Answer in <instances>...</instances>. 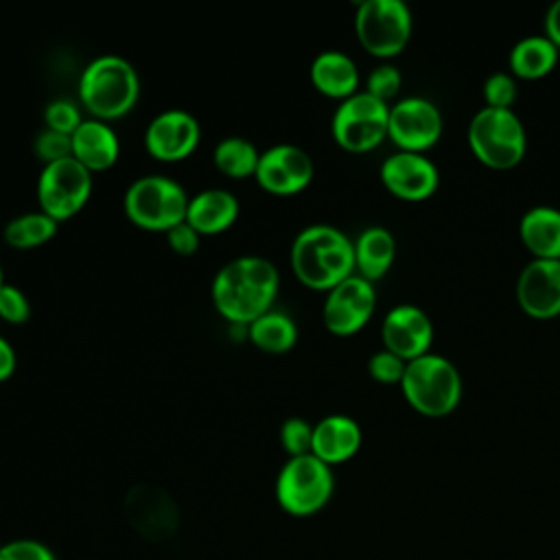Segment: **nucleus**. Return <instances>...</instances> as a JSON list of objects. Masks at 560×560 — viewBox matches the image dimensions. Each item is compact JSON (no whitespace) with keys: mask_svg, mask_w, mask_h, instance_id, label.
Masks as SVG:
<instances>
[{"mask_svg":"<svg viewBox=\"0 0 560 560\" xmlns=\"http://www.w3.org/2000/svg\"><path fill=\"white\" fill-rule=\"evenodd\" d=\"M280 284L278 269L260 256H238L225 262L212 280L217 311L236 326H249L271 311Z\"/></svg>","mask_w":560,"mask_h":560,"instance_id":"obj_1","label":"nucleus"},{"mask_svg":"<svg viewBox=\"0 0 560 560\" xmlns=\"http://www.w3.org/2000/svg\"><path fill=\"white\" fill-rule=\"evenodd\" d=\"M291 267L302 284L330 291L352 276L354 243L332 225H308L291 245Z\"/></svg>","mask_w":560,"mask_h":560,"instance_id":"obj_2","label":"nucleus"},{"mask_svg":"<svg viewBox=\"0 0 560 560\" xmlns=\"http://www.w3.org/2000/svg\"><path fill=\"white\" fill-rule=\"evenodd\" d=\"M140 81L136 68L118 55H101L90 61L79 79V98L96 118L125 116L138 101Z\"/></svg>","mask_w":560,"mask_h":560,"instance_id":"obj_3","label":"nucleus"},{"mask_svg":"<svg viewBox=\"0 0 560 560\" xmlns=\"http://www.w3.org/2000/svg\"><path fill=\"white\" fill-rule=\"evenodd\" d=\"M400 387L407 402L429 418L451 413L462 398V376L455 363L435 352L409 361Z\"/></svg>","mask_w":560,"mask_h":560,"instance_id":"obj_4","label":"nucleus"},{"mask_svg":"<svg viewBox=\"0 0 560 560\" xmlns=\"http://www.w3.org/2000/svg\"><path fill=\"white\" fill-rule=\"evenodd\" d=\"M468 147L481 164L505 171L525 158L527 133L512 109L483 107L468 125Z\"/></svg>","mask_w":560,"mask_h":560,"instance_id":"obj_5","label":"nucleus"},{"mask_svg":"<svg viewBox=\"0 0 560 560\" xmlns=\"http://www.w3.org/2000/svg\"><path fill=\"white\" fill-rule=\"evenodd\" d=\"M186 190L164 175H144L136 179L125 192V214L138 228L151 232H168L186 221L188 212Z\"/></svg>","mask_w":560,"mask_h":560,"instance_id":"obj_6","label":"nucleus"},{"mask_svg":"<svg viewBox=\"0 0 560 560\" xmlns=\"http://www.w3.org/2000/svg\"><path fill=\"white\" fill-rule=\"evenodd\" d=\"M335 477L328 464L313 453L289 457L276 479V499L291 516H311L332 497Z\"/></svg>","mask_w":560,"mask_h":560,"instance_id":"obj_7","label":"nucleus"},{"mask_svg":"<svg viewBox=\"0 0 560 560\" xmlns=\"http://www.w3.org/2000/svg\"><path fill=\"white\" fill-rule=\"evenodd\" d=\"M361 46L374 57H396L411 37V13L402 0H365L354 13Z\"/></svg>","mask_w":560,"mask_h":560,"instance_id":"obj_8","label":"nucleus"},{"mask_svg":"<svg viewBox=\"0 0 560 560\" xmlns=\"http://www.w3.org/2000/svg\"><path fill=\"white\" fill-rule=\"evenodd\" d=\"M389 105L368 92L341 101L332 116V138L352 153H365L387 138Z\"/></svg>","mask_w":560,"mask_h":560,"instance_id":"obj_9","label":"nucleus"},{"mask_svg":"<svg viewBox=\"0 0 560 560\" xmlns=\"http://www.w3.org/2000/svg\"><path fill=\"white\" fill-rule=\"evenodd\" d=\"M92 192V175L74 158L46 164L37 179V201L42 212L55 221L74 217Z\"/></svg>","mask_w":560,"mask_h":560,"instance_id":"obj_10","label":"nucleus"},{"mask_svg":"<svg viewBox=\"0 0 560 560\" xmlns=\"http://www.w3.org/2000/svg\"><path fill=\"white\" fill-rule=\"evenodd\" d=\"M125 514L129 525L147 540L164 542L179 529V508L175 499L160 486L138 483L125 497Z\"/></svg>","mask_w":560,"mask_h":560,"instance_id":"obj_11","label":"nucleus"},{"mask_svg":"<svg viewBox=\"0 0 560 560\" xmlns=\"http://www.w3.org/2000/svg\"><path fill=\"white\" fill-rule=\"evenodd\" d=\"M442 136V114L422 96H407L389 107L387 138L409 153H424Z\"/></svg>","mask_w":560,"mask_h":560,"instance_id":"obj_12","label":"nucleus"},{"mask_svg":"<svg viewBox=\"0 0 560 560\" xmlns=\"http://www.w3.org/2000/svg\"><path fill=\"white\" fill-rule=\"evenodd\" d=\"M376 308V293L370 280L352 273L328 291L324 302V326L337 337L359 332Z\"/></svg>","mask_w":560,"mask_h":560,"instance_id":"obj_13","label":"nucleus"},{"mask_svg":"<svg viewBox=\"0 0 560 560\" xmlns=\"http://www.w3.org/2000/svg\"><path fill=\"white\" fill-rule=\"evenodd\" d=\"M311 155L295 144H276L260 153L254 177L271 195H295L313 179Z\"/></svg>","mask_w":560,"mask_h":560,"instance_id":"obj_14","label":"nucleus"},{"mask_svg":"<svg viewBox=\"0 0 560 560\" xmlns=\"http://www.w3.org/2000/svg\"><path fill=\"white\" fill-rule=\"evenodd\" d=\"M381 182L398 199L422 201L438 190L440 171L422 153L398 151L381 164Z\"/></svg>","mask_w":560,"mask_h":560,"instance_id":"obj_15","label":"nucleus"},{"mask_svg":"<svg viewBox=\"0 0 560 560\" xmlns=\"http://www.w3.org/2000/svg\"><path fill=\"white\" fill-rule=\"evenodd\" d=\"M516 300L525 315L553 319L560 315V260H529L516 280Z\"/></svg>","mask_w":560,"mask_h":560,"instance_id":"obj_16","label":"nucleus"},{"mask_svg":"<svg viewBox=\"0 0 560 560\" xmlns=\"http://www.w3.org/2000/svg\"><path fill=\"white\" fill-rule=\"evenodd\" d=\"M201 138L199 122L184 109H166L158 114L144 133L147 151L160 162H179L188 158Z\"/></svg>","mask_w":560,"mask_h":560,"instance_id":"obj_17","label":"nucleus"},{"mask_svg":"<svg viewBox=\"0 0 560 560\" xmlns=\"http://www.w3.org/2000/svg\"><path fill=\"white\" fill-rule=\"evenodd\" d=\"M381 337L385 350L409 363L429 352L433 343V324L420 306L398 304L385 315Z\"/></svg>","mask_w":560,"mask_h":560,"instance_id":"obj_18","label":"nucleus"},{"mask_svg":"<svg viewBox=\"0 0 560 560\" xmlns=\"http://www.w3.org/2000/svg\"><path fill=\"white\" fill-rule=\"evenodd\" d=\"M361 446V427L357 420L343 413H332L322 418L313 427L311 453L328 466L343 464L357 455Z\"/></svg>","mask_w":560,"mask_h":560,"instance_id":"obj_19","label":"nucleus"},{"mask_svg":"<svg viewBox=\"0 0 560 560\" xmlns=\"http://www.w3.org/2000/svg\"><path fill=\"white\" fill-rule=\"evenodd\" d=\"M72 158L83 164L90 173L105 171L118 160V138L114 129L103 120H83L70 136Z\"/></svg>","mask_w":560,"mask_h":560,"instance_id":"obj_20","label":"nucleus"},{"mask_svg":"<svg viewBox=\"0 0 560 560\" xmlns=\"http://www.w3.org/2000/svg\"><path fill=\"white\" fill-rule=\"evenodd\" d=\"M523 245L534 258L560 260V210L551 206L529 208L518 223Z\"/></svg>","mask_w":560,"mask_h":560,"instance_id":"obj_21","label":"nucleus"},{"mask_svg":"<svg viewBox=\"0 0 560 560\" xmlns=\"http://www.w3.org/2000/svg\"><path fill=\"white\" fill-rule=\"evenodd\" d=\"M238 217V201L232 192L221 188H210L195 195L188 201L186 223L203 234H219L228 230Z\"/></svg>","mask_w":560,"mask_h":560,"instance_id":"obj_22","label":"nucleus"},{"mask_svg":"<svg viewBox=\"0 0 560 560\" xmlns=\"http://www.w3.org/2000/svg\"><path fill=\"white\" fill-rule=\"evenodd\" d=\"M311 81L322 94L346 101L357 94L359 70L346 52L324 50L311 63Z\"/></svg>","mask_w":560,"mask_h":560,"instance_id":"obj_23","label":"nucleus"},{"mask_svg":"<svg viewBox=\"0 0 560 560\" xmlns=\"http://www.w3.org/2000/svg\"><path fill=\"white\" fill-rule=\"evenodd\" d=\"M396 258V241L385 228H365L354 241V269L359 276L374 282L383 278Z\"/></svg>","mask_w":560,"mask_h":560,"instance_id":"obj_24","label":"nucleus"},{"mask_svg":"<svg viewBox=\"0 0 560 560\" xmlns=\"http://www.w3.org/2000/svg\"><path fill=\"white\" fill-rule=\"evenodd\" d=\"M558 63V46L545 35H529L514 44L510 52V70L521 79H540Z\"/></svg>","mask_w":560,"mask_h":560,"instance_id":"obj_25","label":"nucleus"},{"mask_svg":"<svg viewBox=\"0 0 560 560\" xmlns=\"http://www.w3.org/2000/svg\"><path fill=\"white\" fill-rule=\"evenodd\" d=\"M247 337L262 352L282 354L295 346L298 328L287 313L267 311L247 326Z\"/></svg>","mask_w":560,"mask_h":560,"instance_id":"obj_26","label":"nucleus"},{"mask_svg":"<svg viewBox=\"0 0 560 560\" xmlns=\"http://www.w3.org/2000/svg\"><path fill=\"white\" fill-rule=\"evenodd\" d=\"M260 153L258 149L238 136L225 138L214 147V164L217 168L234 179H245L256 173Z\"/></svg>","mask_w":560,"mask_h":560,"instance_id":"obj_27","label":"nucleus"},{"mask_svg":"<svg viewBox=\"0 0 560 560\" xmlns=\"http://www.w3.org/2000/svg\"><path fill=\"white\" fill-rule=\"evenodd\" d=\"M57 232V221L46 212H28L4 225V241L15 249H31L48 243Z\"/></svg>","mask_w":560,"mask_h":560,"instance_id":"obj_28","label":"nucleus"},{"mask_svg":"<svg viewBox=\"0 0 560 560\" xmlns=\"http://www.w3.org/2000/svg\"><path fill=\"white\" fill-rule=\"evenodd\" d=\"M280 444L291 457L308 455L313 444V424L298 416L287 418L280 427Z\"/></svg>","mask_w":560,"mask_h":560,"instance_id":"obj_29","label":"nucleus"},{"mask_svg":"<svg viewBox=\"0 0 560 560\" xmlns=\"http://www.w3.org/2000/svg\"><path fill=\"white\" fill-rule=\"evenodd\" d=\"M483 101L486 107L494 109H510L516 101V83L514 77L508 72H494L483 83Z\"/></svg>","mask_w":560,"mask_h":560,"instance_id":"obj_30","label":"nucleus"},{"mask_svg":"<svg viewBox=\"0 0 560 560\" xmlns=\"http://www.w3.org/2000/svg\"><path fill=\"white\" fill-rule=\"evenodd\" d=\"M402 85V74L396 66L392 63H383L378 68H374L368 77V88L365 92L372 94L374 98L387 103L389 98H394L400 92Z\"/></svg>","mask_w":560,"mask_h":560,"instance_id":"obj_31","label":"nucleus"},{"mask_svg":"<svg viewBox=\"0 0 560 560\" xmlns=\"http://www.w3.org/2000/svg\"><path fill=\"white\" fill-rule=\"evenodd\" d=\"M33 149H35V155L44 162V166L52 164V162H59V160H66V158H72V140H70V136L52 131V129L42 131L35 138Z\"/></svg>","mask_w":560,"mask_h":560,"instance_id":"obj_32","label":"nucleus"},{"mask_svg":"<svg viewBox=\"0 0 560 560\" xmlns=\"http://www.w3.org/2000/svg\"><path fill=\"white\" fill-rule=\"evenodd\" d=\"M44 120H46L48 129L66 133V136H72L79 129V125L83 122L81 112L72 101H52L44 112Z\"/></svg>","mask_w":560,"mask_h":560,"instance_id":"obj_33","label":"nucleus"},{"mask_svg":"<svg viewBox=\"0 0 560 560\" xmlns=\"http://www.w3.org/2000/svg\"><path fill=\"white\" fill-rule=\"evenodd\" d=\"M405 368H407V361L400 359L398 354L389 352V350H381L376 354L370 357L368 361V372L374 381L378 383H400L402 381V374H405Z\"/></svg>","mask_w":560,"mask_h":560,"instance_id":"obj_34","label":"nucleus"},{"mask_svg":"<svg viewBox=\"0 0 560 560\" xmlns=\"http://www.w3.org/2000/svg\"><path fill=\"white\" fill-rule=\"evenodd\" d=\"M31 315V304L26 295L11 284L0 287V319L9 324H22Z\"/></svg>","mask_w":560,"mask_h":560,"instance_id":"obj_35","label":"nucleus"},{"mask_svg":"<svg viewBox=\"0 0 560 560\" xmlns=\"http://www.w3.org/2000/svg\"><path fill=\"white\" fill-rule=\"evenodd\" d=\"M13 560H55V553L39 540L33 538H18L4 545Z\"/></svg>","mask_w":560,"mask_h":560,"instance_id":"obj_36","label":"nucleus"},{"mask_svg":"<svg viewBox=\"0 0 560 560\" xmlns=\"http://www.w3.org/2000/svg\"><path fill=\"white\" fill-rule=\"evenodd\" d=\"M199 232L195 228H190L186 221L177 223L175 228H171L166 232V241L171 245L173 252L182 254V256H188V254H195L197 247H199Z\"/></svg>","mask_w":560,"mask_h":560,"instance_id":"obj_37","label":"nucleus"},{"mask_svg":"<svg viewBox=\"0 0 560 560\" xmlns=\"http://www.w3.org/2000/svg\"><path fill=\"white\" fill-rule=\"evenodd\" d=\"M545 37H549L560 50V0L553 2L545 15Z\"/></svg>","mask_w":560,"mask_h":560,"instance_id":"obj_38","label":"nucleus"},{"mask_svg":"<svg viewBox=\"0 0 560 560\" xmlns=\"http://www.w3.org/2000/svg\"><path fill=\"white\" fill-rule=\"evenodd\" d=\"M13 370H15V352L11 343L4 337H0V381L9 378Z\"/></svg>","mask_w":560,"mask_h":560,"instance_id":"obj_39","label":"nucleus"},{"mask_svg":"<svg viewBox=\"0 0 560 560\" xmlns=\"http://www.w3.org/2000/svg\"><path fill=\"white\" fill-rule=\"evenodd\" d=\"M4 284V273H2V267H0V287Z\"/></svg>","mask_w":560,"mask_h":560,"instance_id":"obj_40","label":"nucleus"},{"mask_svg":"<svg viewBox=\"0 0 560 560\" xmlns=\"http://www.w3.org/2000/svg\"><path fill=\"white\" fill-rule=\"evenodd\" d=\"M2 547H4V545H2V542H0V551H2Z\"/></svg>","mask_w":560,"mask_h":560,"instance_id":"obj_41","label":"nucleus"}]
</instances>
